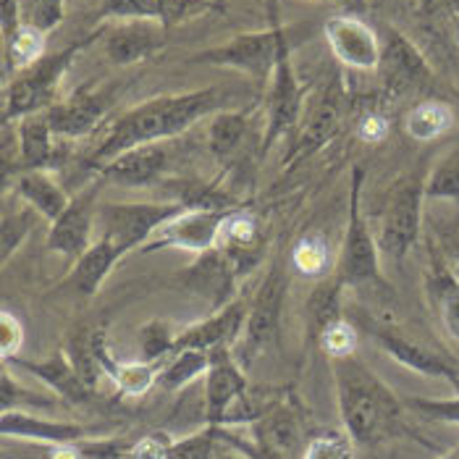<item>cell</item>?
Returning a JSON list of instances; mask_svg holds the SVG:
<instances>
[{
    "label": "cell",
    "mask_w": 459,
    "mask_h": 459,
    "mask_svg": "<svg viewBox=\"0 0 459 459\" xmlns=\"http://www.w3.org/2000/svg\"><path fill=\"white\" fill-rule=\"evenodd\" d=\"M339 281L344 289H357L362 283L384 279L381 273V247L378 239L362 212V171L354 169L352 195H350V215H347V229H344V242L342 255L336 263Z\"/></svg>",
    "instance_id": "cell-8"
},
{
    "label": "cell",
    "mask_w": 459,
    "mask_h": 459,
    "mask_svg": "<svg viewBox=\"0 0 459 459\" xmlns=\"http://www.w3.org/2000/svg\"><path fill=\"white\" fill-rule=\"evenodd\" d=\"M16 150L19 169L16 171H53L58 169L64 152L61 140L53 134L48 113H32L16 124Z\"/></svg>",
    "instance_id": "cell-25"
},
{
    "label": "cell",
    "mask_w": 459,
    "mask_h": 459,
    "mask_svg": "<svg viewBox=\"0 0 459 459\" xmlns=\"http://www.w3.org/2000/svg\"><path fill=\"white\" fill-rule=\"evenodd\" d=\"M92 350L95 357L103 368L108 381H113V386L124 396H142L158 384L160 376V365L155 362H144V359H134V362H124L118 359L113 350L108 347L106 325H95L92 328Z\"/></svg>",
    "instance_id": "cell-26"
},
{
    "label": "cell",
    "mask_w": 459,
    "mask_h": 459,
    "mask_svg": "<svg viewBox=\"0 0 459 459\" xmlns=\"http://www.w3.org/2000/svg\"><path fill=\"white\" fill-rule=\"evenodd\" d=\"M178 331L169 320L152 318L140 328V352L144 362L163 365V357H171L177 352Z\"/></svg>",
    "instance_id": "cell-38"
},
{
    "label": "cell",
    "mask_w": 459,
    "mask_h": 459,
    "mask_svg": "<svg viewBox=\"0 0 459 459\" xmlns=\"http://www.w3.org/2000/svg\"><path fill=\"white\" fill-rule=\"evenodd\" d=\"M271 402L260 404L252 394L239 359L231 350L212 352L211 370L205 376V425L231 428L252 425Z\"/></svg>",
    "instance_id": "cell-4"
},
{
    "label": "cell",
    "mask_w": 459,
    "mask_h": 459,
    "mask_svg": "<svg viewBox=\"0 0 459 459\" xmlns=\"http://www.w3.org/2000/svg\"><path fill=\"white\" fill-rule=\"evenodd\" d=\"M103 35H106V24L90 35L69 42L64 50L39 58L35 66H30L27 71L11 76L3 90V126L19 124L22 118L32 116V113H42V110H50L56 106L66 71L90 45L103 39Z\"/></svg>",
    "instance_id": "cell-3"
},
{
    "label": "cell",
    "mask_w": 459,
    "mask_h": 459,
    "mask_svg": "<svg viewBox=\"0 0 459 459\" xmlns=\"http://www.w3.org/2000/svg\"><path fill=\"white\" fill-rule=\"evenodd\" d=\"M455 108L441 100H420L404 116V132L418 142H433L455 126Z\"/></svg>",
    "instance_id": "cell-33"
},
{
    "label": "cell",
    "mask_w": 459,
    "mask_h": 459,
    "mask_svg": "<svg viewBox=\"0 0 459 459\" xmlns=\"http://www.w3.org/2000/svg\"><path fill=\"white\" fill-rule=\"evenodd\" d=\"M249 113L242 108H226L208 121V150L221 166H231L247 140Z\"/></svg>",
    "instance_id": "cell-31"
},
{
    "label": "cell",
    "mask_w": 459,
    "mask_h": 459,
    "mask_svg": "<svg viewBox=\"0 0 459 459\" xmlns=\"http://www.w3.org/2000/svg\"><path fill=\"white\" fill-rule=\"evenodd\" d=\"M0 433H3V438L32 441V444H42V446H61V444L106 436L103 428H98V425L48 420V418H39L35 412H24V410L3 412L0 415Z\"/></svg>",
    "instance_id": "cell-19"
},
{
    "label": "cell",
    "mask_w": 459,
    "mask_h": 459,
    "mask_svg": "<svg viewBox=\"0 0 459 459\" xmlns=\"http://www.w3.org/2000/svg\"><path fill=\"white\" fill-rule=\"evenodd\" d=\"M186 208L171 203H100L95 218V234L98 239H106L116 249L124 252H140L171 218Z\"/></svg>",
    "instance_id": "cell-6"
},
{
    "label": "cell",
    "mask_w": 459,
    "mask_h": 459,
    "mask_svg": "<svg viewBox=\"0 0 459 459\" xmlns=\"http://www.w3.org/2000/svg\"><path fill=\"white\" fill-rule=\"evenodd\" d=\"M425 181L428 177L410 174L394 184L386 208L381 212L378 231H376L381 255H389L402 263L407 252L415 247L420 237V226H423V203L428 200Z\"/></svg>",
    "instance_id": "cell-9"
},
{
    "label": "cell",
    "mask_w": 459,
    "mask_h": 459,
    "mask_svg": "<svg viewBox=\"0 0 459 459\" xmlns=\"http://www.w3.org/2000/svg\"><path fill=\"white\" fill-rule=\"evenodd\" d=\"M3 365H13V368H19V370H24V373L35 376L37 381H42L48 389L56 394V399H64V402H69V404H87V402L95 396V391L82 381V376H79L76 368L71 365L66 350L48 354V357H42V359L11 357V359H5Z\"/></svg>",
    "instance_id": "cell-24"
},
{
    "label": "cell",
    "mask_w": 459,
    "mask_h": 459,
    "mask_svg": "<svg viewBox=\"0 0 459 459\" xmlns=\"http://www.w3.org/2000/svg\"><path fill=\"white\" fill-rule=\"evenodd\" d=\"M211 359L212 352H200V350H181V352H174L160 365L158 386L163 391H169V394H177V391L186 389L200 376H208Z\"/></svg>",
    "instance_id": "cell-35"
},
{
    "label": "cell",
    "mask_w": 459,
    "mask_h": 459,
    "mask_svg": "<svg viewBox=\"0 0 459 459\" xmlns=\"http://www.w3.org/2000/svg\"><path fill=\"white\" fill-rule=\"evenodd\" d=\"M305 87L294 71L291 42H286L279 56L273 76L265 87V132H263V152L273 150L289 134H297L305 116Z\"/></svg>",
    "instance_id": "cell-10"
},
{
    "label": "cell",
    "mask_w": 459,
    "mask_h": 459,
    "mask_svg": "<svg viewBox=\"0 0 459 459\" xmlns=\"http://www.w3.org/2000/svg\"><path fill=\"white\" fill-rule=\"evenodd\" d=\"M229 100V92L218 87L192 90V92H174V95H158L140 106L124 110L106 129L103 140L95 144L87 163L98 171L100 166L110 163L113 158L144 147V144H163L178 134L189 132L197 121L211 118L218 110H226L223 103Z\"/></svg>",
    "instance_id": "cell-1"
},
{
    "label": "cell",
    "mask_w": 459,
    "mask_h": 459,
    "mask_svg": "<svg viewBox=\"0 0 459 459\" xmlns=\"http://www.w3.org/2000/svg\"><path fill=\"white\" fill-rule=\"evenodd\" d=\"M0 407H3V412H11V410L32 412V410H50V407H56V399L22 386L8 373V368H3V376H0Z\"/></svg>",
    "instance_id": "cell-41"
},
{
    "label": "cell",
    "mask_w": 459,
    "mask_h": 459,
    "mask_svg": "<svg viewBox=\"0 0 459 459\" xmlns=\"http://www.w3.org/2000/svg\"><path fill=\"white\" fill-rule=\"evenodd\" d=\"M166 35L158 22H116L106 27L103 50L113 66H137L166 48Z\"/></svg>",
    "instance_id": "cell-20"
},
{
    "label": "cell",
    "mask_w": 459,
    "mask_h": 459,
    "mask_svg": "<svg viewBox=\"0 0 459 459\" xmlns=\"http://www.w3.org/2000/svg\"><path fill=\"white\" fill-rule=\"evenodd\" d=\"M286 42H289L286 30L273 13V22L268 30L245 32V35L231 37L223 45L200 50L189 58V64H205V66H215V69H234L245 74L257 87H268Z\"/></svg>",
    "instance_id": "cell-5"
},
{
    "label": "cell",
    "mask_w": 459,
    "mask_h": 459,
    "mask_svg": "<svg viewBox=\"0 0 459 459\" xmlns=\"http://www.w3.org/2000/svg\"><path fill=\"white\" fill-rule=\"evenodd\" d=\"M389 118H386V113H381V110H368L359 121H357V137L362 142H368V144H378V142H384L389 137Z\"/></svg>",
    "instance_id": "cell-50"
},
{
    "label": "cell",
    "mask_w": 459,
    "mask_h": 459,
    "mask_svg": "<svg viewBox=\"0 0 459 459\" xmlns=\"http://www.w3.org/2000/svg\"><path fill=\"white\" fill-rule=\"evenodd\" d=\"M404 407H410L412 412H418L425 420L433 423L459 425V391L449 399H428V396H412L404 402Z\"/></svg>",
    "instance_id": "cell-46"
},
{
    "label": "cell",
    "mask_w": 459,
    "mask_h": 459,
    "mask_svg": "<svg viewBox=\"0 0 459 459\" xmlns=\"http://www.w3.org/2000/svg\"><path fill=\"white\" fill-rule=\"evenodd\" d=\"M286 291H289V279L279 265H273L260 283V289L255 291L247 310V325H245V336H242L247 344V357L265 350L276 339Z\"/></svg>",
    "instance_id": "cell-18"
},
{
    "label": "cell",
    "mask_w": 459,
    "mask_h": 459,
    "mask_svg": "<svg viewBox=\"0 0 459 459\" xmlns=\"http://www.w3.org/2000/svg\"><path fill=\"white\" fill-rule=\"evenodd\" d=\"M30 212H3V263H8L11 255L22 247L24 239L30 237V231H32V218H30Z\"/></svg>",
    "instance_id": "cell-47"
},
{
    "label": "cell",
    "mask_w": 459,
    "mask_h": 459,
    "mask_svg": "<svg viewBox=\"0 0 459 459\" xmlns=\"http://www.w3.org/2000/svg\"><path fill=\"white\" fill-rule=\"evenodd\" d=\"M215 11L208 0H103L100 22H158L166 30Z\"/></svg>",
    "instance_id": "cell-22"
},
{
    "label": "cell",
    "mask_w": 459,
    "mask_h": 459,
    "mask_svg": "<svg viewBox=\"0 0 459 459\" xmlns=\"http://www.w3.org/2000/svg\"><path fill=\"white\" fill-rule=\"evenodd\" d=\"M239 279H242V273H239L237 263L221 247L197 255L195 263L178 273L181 286L186 291H192L197 299H205L211 313L234 302Z\"/></svg>",
    "instance_id": "cell-15"
},
{
    "label": "cell",
    "mask_w": 459,
    "mask_h": 459,
    "mask_svg": "<svg viewBox=\"0 0 459 459\" xmlns=\"http://www.w3.org/2000/svg\"><path fill=\"white\" fill-rule=\"evenodd\" d=\"M425 283H428V297L438 310L441 325L455 342H459V276L455 273V268L433 255Z\"/></svg>",
    "instance_id": "cell-32"
},
{
    "label": "cell",
    "mask_w": 459,
    "mask_h": 459,
    "mask_svg": "<svg viewBox=\"0 0 459 459\" xmlns=\"http://www.w3.org/2000/svg\"><path fill=\"white\" fill-rule=\"evenodd\" d=\"M113 100H116L113 84H106V87L82 84L66 100H58L45 113L58 140H79V137H90L106 121Z\"/></svg>",
    "instance_id": "cell-13"
},
{
    "label": "cell",
    "mask_w": 459,
    "mask_h": 459,
    "mask_svg": "<svg viewBox=\"0 0 459 459\" xmlns=\"http://www.w3.org/2000/svg\"><path fill=\"white\" fill-rule=\"evenodd\" d=\"M163 144L134 147V150L113 158L106 166H100L98 174L103 181H113L118 186H150L158 178H163L166 169H169V150Z\"/></svg>",
    "instance_id": "cell-27"
},
{
    "label": "cell",
    "mask_w": 459,
    "mask_h": 459,
    "mask_svg": "<svg viewBox=\"0 0 459 459\" xmlns=\"http://www.w3.org/2000/svg\"><path fill=\"white\" fill-rule=\"evenodd\" d=\"M425 197L428 200H452V203H459V144L455 150H449L436 163V169L428 174Z\"/></svg>",
    "instance_id": "cell-40"
},
{
    "label": "cell",
    "mask_w": 459,
    "mask_h": 459,
    "mask_svg": "<svg viewBox=\"0 0 459 459\" xmlns=\"http://www.w3.org/2000/svg\"><path fill=\"white\" fill-rule=\"evenodd\" d=\"M302 3H316V0H302Z\"/></svg>",
    "instance_id": "cell-56"
},
{
    "label": "cell",
    "mask_w": 459,
    "mask_h": 459,
    "mask_svg": "<svg viewBox=\"0 0 459 459\" xmlns=\"http://www.w3.org/2000/svg\"><path fill=\"white\" fill-rule=\"evenodd\" d=\"M339 8H344V13H354V16H362L368 11V0H333Z\"/></svg>",
    "instance_id": "cell-52"
},
{
    "label": "cell",
    "mask_w": 459,
    "mask_h": 459,
    "mask_svg": "<svg viewBox=\"0 0 459 459\" xmlns=\"http://www.w3.org/2000/svg\"><path fill=\"white\" fill-rule=\"evenodd\" d=\"M231 211H184L171 218L144 247L140 255H152L160 249H181L203 255L208 249L218 247L223 221Z\"/></svg>",
    "instance_id": "cell-16"
},
{
    "label": "cell",
    "mask_w": 459,
    "mask_h": 459,
    "mask_svg": "<svg viewBox=\"0 0 459 459\" xmlns=\"http://www.w3.org/2000/svg\"><path fill=\"white\" fill-rule=\"evenodd\" d=\"M347 110H350V95H347L344 79L339 71H333V76L325 79V84L320 87L313 103L305 108L302 124L291 140V150L283 158V169H291V166L307 160L328 142L336 140L344 129Z\"/></svg>",
    "instance_id": "cell-7"
},
{
    "label": "cell",
    "mask_w": 459,
    "mask_h": 459,
    "mask_svg": "<svg viewBox=\"0 0 459 459\" xmlns=\"http://www.w3.org/2000/svg\"><path fill=\"white\" fill-rule=\"evenodd\" d=\"M318 344L328 359L352 357V354H357V328L352 325V320H336L333 325H328V328L320 333Z\"/></svg>",
    "instance_id": "cell-45"
},
{
    "label": "cell",
    "mask_w": 459,
    "mask_h": 459,
    "mask_svg": "<svg viewBox=\"0 0 459 459\" xmlns=\"http://www.w3.org/2000/svg\"><path fill=\"white\" fill-rule=\"evenodd\" d=\"M302 459H354V441L347 430H320L313 433Z\"/></svg>",
    "instance_id": "cell-43"
},
{
    "label": "cell",
    "mask_w": 459,
    "mask_h": 459,
    "mask_svg": "<svg viewBox=\"0 0 459 459\" xmlns=\"http://www.w3.org/2000/svg\"><path fill=\"white\" fill-rule=\"evenodd\" d=\"M438 459H459V446H455L452 452H446V455H441Z\"/></svg>",
    "instance_id": "cell-55"
},
{
    "label": "cell",
    "mask_w": 459,
    "mask_h": 459,
    "mask_svg": "<svg viewBox=\"0 0 459 459\" xmlns=\"http://www.w3.org/2000/svg\"><path fill=\"white\" fill-rule=\"evenodd\" d=\"M174 438L166 430H152L129 446V459H169Z\"/></svg>",
    "instance_id": "cell-48"
},
{
    "label": "cell",
    "mask_w": 459,
    "mask_h": 459,
    "mask_svg": "<svg viewBox=\"0 0 459 459\" xmlns=\"http://www.w3.org/2000/svg\"><path fill=\"white\" fill-rule=\"evenodd\" d=\"M45 39L39 30L22 24L8 39H3V71H5V82L30 66H35L39 58H45Z\"/></svg>",
    "instance_id": "cell-34"
},
{
    "label": "cell",
    "mask_w": 459,
    "mask_h": 459,
    "mask_svg": "<svg viewBox=\"0 0 459 459\" xmlns=\"http://www.w3.org/2000/svg\"><path fill=\"white\" fill-rule=\"evenodd\" d=\"M24 344V325L16 316H11L8 310H3L0 316V357L3 362L11 357H19V350Z\"/></svg>",
    "instance_id": "cell-49"
},
{
    "label": "cell",
    "mask_w": 459,
    "mask_h": 459,
    "mask_svg": "<svg viewBox=\"0 0 459 459\" xmlns=\"http://www.w3.org/2000/svg\"><path fill=\"white\" fill-rule=\"evenodd\" d=\"M218 452H221V428L205 425L174 441L169 459H215Z\"/></svg>",
    "instance_id": "cell-42"
},
{
    "label": "cell",
    "mask_w": 459,
    "mask_h": 459,
    "mask_svg": "<svg viewBox=\"0 0 459 459\" xmlns=\"http://www.w3.org/2000/svg\"><path fill=\"white\" fill-rule=\"evenodd\" d=\"M323 35L344 69L368 74L381 66V35L362 16L336 13L323 24Z\"/></svg>",
    "instance_id": "cell-14"
},
{
    "label": "cell",
    "mask_w": 459,
    "mask_h": 459,
    "mask_svg": "<svg viewBox=\"0 0 459 459\" xmlns=\"http://www.w3.org/2000/svg\"><path fill=\"white\" fill-rule=\"evenodd\" d=\"M376 339V344L389 354L391 359L418 376L425 378H436V381H446L459 391V368L446 359L444 354L428 350L420 342H412L407 339L399 328H389V331H376L370 333Z\"/></svg>",
    "instance_id": "cell-23"
},
{
    "label": "cell",
    "mask_w": 459,
    "mask_h": 459,
    "mask_svg": "<svg viewBox=\"0 0 459 459\" xmlns=\"http://www.w3.org/2000/svg\"><path fill=\"white\" fill-rule=\"evenodd\" d=\"M221 446H223V444H221ZM215 459H249V457H245V455H242V452H237V449H229V446H223V449L215 455Z\"/></svg>",
    "instance_id": "cell-53"
},
{
    "label": "cell",
    "mask_w": 459,
    "mask_h": 459,
    "mask_svg": "<svg viewBox=\"0 0 459 459\" xmlns=\"http://www.w3.org/2000/svg\"><path fill=\"white\" fill-rule=\"evenodd\" d=\"M245 325H247V307L234 299L231 305L211 313L208 318L181 328L177 352L181 350H200V352L234 350V344L245 336Z\"/></svg>",
    "instance_id": "cell-21"
},
{
    "label": "cell",
    "mask_w": 459,
    "mask_h": 459,
    "mask_svg": "<svg viewBox=\"0 0 459 459\" xmlns=\"http://www.w3.org/2000/svg\"><path fill=\"white\" fill-rule=\"evenodd\" d=\"M381 87L386 100H399L415 90H425L433 82V69L420 48L402 35L399 30L386 27L381 35Z\"/></svg>",
    "instance_id": "cell-12"
},
{
    "label": "cell",
    "mask_w": 459,
    "mask_h": 459,
    "mask_svg": "<svg viewBox=\"0 0 459 459\" xmlns=\"http://www.w3.org/2000/svg\"><path fill=\"white\" fill-rule=\"evenodd\" d=\"M98 184L82 189L71 197V205L48 229V249L69 260H79L95 242V218H98Z\"/></svg>",
    "instance_id": "cell-17"
},
{
    "label": "cell",
    "mask_w": 459,
    "mask_h": 459,
    "mask_svg": "<svg viewBox=\"0 0 459 459\" xmlns=\"http://www.w3.org/2000/svg\"><path fill=\"white\" fill-rule=\"evenodd\" d=\"M342 430L359 446L404 433V402L357 357L331 359Z\"/></svg>",
    "instance_id": "cell-2"
},
{
    "label": "cell",
    "mask_w": 459,
    "mask_h": 459,
    "mask_svg": "<svg viewBox=\"0 0 459 459\" xmlns=\"http://www.w3.org/2000/svg\"><path fill=\"white\" fill-rule=\"evenodd\" d=\"M66 354H69L71 365L76 368V373L82 376V381L92 391H98L100 378H106V373H103V368L95 357V350H92V328H87V325L76 328L69 336Z\"/></svg>",
    "instance_id": "cell-37"
},
{
    "label": "cell",
    "mask_w": 459,
    "mask_h": 459,
    "mask_svg": "<svg viewBox=\"0 0 459 459\" xmlns=\"http://www.w3.org/2000/svg\"><path fill=\"white\" fill-rule=\"evenodd\" d=\"M291 265L302 276H313V279L328 276V271H331V249L325 245V239L316 237V234H307V237L297 239L294 247H291Z\"/></svg>",
    "instance_id": "cell-39"
},
{
    "label": "cell",
    "mask_w": 459,
    "mask_h": 459,
    "mask_svg": "<svg viewBox=\"0 0 459 459\" xmlns=\"http://www.w3.org/2000/svg\"><path fill=\"white\" fill-rule=\"evenodd\" d=\"M455 273L459 276V237L457 242H455Z\"/></svg>",
    "instance_id": "cell-54"
},
{
    "label": "cell",
    "mask_w": 459,
    "mask_h": 459,
    "mask_svg": "<svg viewBox=\"0 0 459 459\" xmlns=\"http://www.w3.org/2000/svg\"><path fill=\"white\" fill-rule=\"evenodd\" d=\"M22 8L24 24L35 27L42 35L56 32L66 16V0H22Z\"/></svg>",
    "instance_id": "cell-44"
},
{
    "label": "cell",
    "mask_w": 459,
    "mask_h": 459,
    "mask_svg": "<svg viewBox=\"0 0 459 459\" xmlns=\"http://www.w3.org/2000/svg\"><path fill=\"white\" fill-rule=\"evenodd\" d=\"M218 247L223 249L239 268V273L245 276L255 268V263L260 260L263 252V231H260V221L245 208L229 212V218L223 221L221 229V239Z\"/></svg>",
    "instance_id": "cell-30"
},
{
    "label": "cell",
    "mask_w": 459,
    "mask_h": 459,
    "mask_svg": "<svg viewBox=\"0 0 459 459\" xmlns=\"http://www.w3.org/2000/svg\"><path fill=\"white\" fill-rule=\"evenodd\" d=\"M342 291H344V283L339 281L336 273L331 279H325L323 283H318V289L313 291V297L307 302V316H310V328L316 333V342H318V336L328 325H333L336 320L344 318Z\"/></svg>",
    "instance_id": "cell-36"
},
{
    "label": "cell",
    "mask_w": 459,
    "mask_h": 459,
    "mask_svg": "<svg viewBox=\"0 0 459 459\" xmlns=\"http://www.w3.org/2000/svg\"><path fill=\"white\" fill-rule=\"evenodd\" d=\"M457 3L459 0H418V5H420L425 16H441L446 11H452Z\"/></svg>",
    "instance_id": "cell-51"
},
{
    "label": "cell",
    "mask_w": 459,
    "mask_h": 459,
    "mask_svg": "<svg viewBox=\"0 0 459 459\" xmlns=\"http://www.w3.org/2000/svg\"><path fill=\"white\" fill-rule=\"evenodd\" d=\"M124 260V252L116 249L106 239H95L92 247L87 249L79 260H74L69 276L64 281V289L71 291L74 297H82V299H92L100 286L106 283L110 276V271Z\"/></svg>",
    "instance_id": "cell-29"
},
{
    "label": "cell",
    "mask_w": 459,
    "mask_h": 459,
    "mask_svg": "<svg viewBox=\"0 0 459 459\" xmlns=\"http://www.w3.org/2000/svg\"><path fill=\"white\" fill-rule=\"evenodd\" d=\"M249 428L252 444L279 459H302L313 438V433L307 430L302 404L291 396L273 399Z\"/></svg>",
    "instance_id": "cell-11"
},
{
    "label": "cell",
    "mask_w": 459,
    "mask_h": 459,
    "mask_svg": "<svg viewBox=\"0 0 459 459\" xmlns=\"http://www.w3.org/2000/svg\"><path fill=\"white\" fill-rule=\"evenodd\" d=\"M13 195L48 223L58 221L71 205V195L50 171H16Z\"/></svg>",
    "instance_id": "cell-28"
}]
</instances>
